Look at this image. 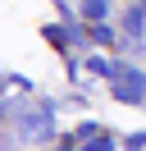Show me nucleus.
Wrapping results in <instances>:
<instances>
[{
  "label": "nucleus",
  "mask_w": 146,
  "mask_h": 151,
  "mask_svg": "<svg viewBox=\"0 0 146 151\" xmlns=\"http://www.w3.org/2000/svg\"><path fill=\"white\" fill-rule=\"evenodd\" d=\"M87 69H91L96 78H110V83H119V78H123V73H128L132 64H119V60H105V55H91V60H87Z\"/></svg>",
  "instance_id": "7ed1b4c3"
},
{
  "label": "nucleus",
  "mask_w": 146,
  "mask_h": 151,
  "mask_svg": "<svg viewBox=\"0 0 146 151\" xmlns=\"http://www.w3.org/2000/svg\"><path fill=\"white\" fill-rule=\"evenodd\" d=\"M78 151H114V137H110V133H96V137H91L87 147H78Z\"/></svg>",
  "instance_id": "0eeeda50"
},
{
  "label": "nucleus",
  "mask_w": 146,
  "mask_h": 151,
  "mask_svg": "<svg viewBox=\"0 0 146 151\" xmlns=\"http://www.w3.org/2000/svg\"><path fill=\"white\" fill-rule=\"evenodd\" d=\"M0 114H5V101H0Z\"/></svg>",
  "instance_id": "1a4fd4ad"
},
{
  "label": "nucleus",
  "mask_w": 146,
  "mask_h": 151,
  "mask_svg": "<svg viewBox=\"0 0 146 151\" xmlns=\"http://www.w3.org/2000/svg\"><path fill=\"white\" fill-rule=\"evenodd\" d=\"M110 96H114L119 105H142L146 101V73H142V69H128V73L110 87Z\"/></svg>",
  "instance_id": "f03ea898"
},
{
  "label": "nucleus",
  "mask_w": 146,
  "mask_h": 151,
  "mask_svg": "<svg viewBox=\"0 0 146 151\" xmlns=\"http://www.w3.org/2000/svg\"><path fill=\"white\" fill-rule=\"evenodd\" d=\"M82 14H87L91 23H96V19H110V0H82Z\"/></svg>",
  "instance_id": "423d86ee"
},
{
  "label": "nucleus",
  "mask_w": 146,
  "mask_h": 151,
  "mask_svg": "<svg viewBox=\"0 0 146 151\" xmlns=\"http://www.w3.org/2000/svg\"><path fill=\"white\" fill-rule=\"evenodd\" d=\"M123 151H146V133H128V137H123Z\"/></svg>",
  "instance_id": "6e6552de"
},
{
  "label": "nucleus",
  "mask_w": 146,
  "mask_h": 151,
  "mask_svg": "<svg viewBox=\"0 0 146 151\" xmlns=\"http://www.w3.org/2000/svg\"><path fill=\"white\" fill-rule=\"evenodd\" d=\"M142 28H146V5H142V9L132 5V9L123 14V37H142Z\"/></svg>",
  "instance_id": "39448f33"
},
{
  "label": "nucleus",
  "mask_w": 146,
  "mask_h": 151,
  "mask_svg": "<svg viewBox=\"0 0 146 151\" xmlns=\"http://www.w3.org/2000/svg\"><path fill=\"white\" fill-rule=\"evenodd\" d=\"M87 37H91V41H96V46H114V41H119V32H114V28H110V23H105V19H96V23H91V28H87Z\"/></svg>",
  "instance_id": "20e7f679"
},
{
  "label": "nucleus",
  "mask_w": 146,
  "mask_h": 151,
  "mask_svg": "<svg viewBox=\"0 0 146 151\" xmlns=\"http://www.w3.org/2000/svg\"><path fill=\"white\" fill-rule=\"evenodd\" d=\"M14 128H18V142H27V147H46V142L55 137V110L50 105H23L18 110V119H14Z\"/></svg>",
  "instance_id": "f257e3e1"
}]
</instances>
